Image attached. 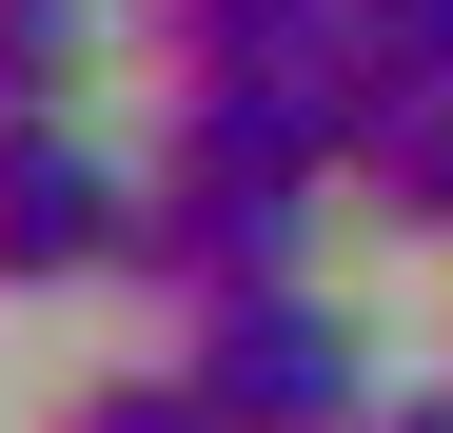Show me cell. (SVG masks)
Listing matches in <instances>:
<instances>
[{
	"label": "cell",
	"instance_id": "obj_1",
	"mask_svg": "<svg viewBox=\"0 0 453 433\" xmlns=\"http://www.w3.org/2000/svg\"><path fill=\"white\" fill-rule=\"evenodd\" d=\"M316 216H335V178L138 158V216H119V296H158V315H197V296H257V276H296V256H316Z\"/></svg>",
	"mask_w": 453,
	"mask_h": 433
},
{
	"label": "cell",
	"instance_id": "obj_2",
	"mask_svg": "<svg viewBox=\"0 0 453 433\" xmlns=\"http://www.w3.org/2000/svg\"><path fill=\"white\" fill-rule=\"evenodd\" d=\"M158 158L335 178V158H355V80H335V40H276V59H158Z\"/></svg>",
	"mask_w": 453,
	"mask_h": 433
},
{
	"label": "cell",
	"instance_id": "obj_3",
	"mask_svg": "<svg viewBox=\"0 0 453 433\" xmlns=\"http://www.w3.org/2000/svg\"><path fill=\"white\" fill-rule=\"evenodd\" d=\"M119 216H138V158L59 99V118H0V296H80L119 276Z\"/></svg>",
	"mask_w": 453,
	"mask_h": 433
},
{
	"label": "cell",
	"instance_id": "obj_4",
	"mask_svg": "<svg viewBox=\"0 0 453 433\" xmlns=\"http://www.w3.org/2000/svg\"><path fill=\"white\" fill-rule=\"evenodd\" d=\"M178 375H197V414H355V394H374L316 276H257V296H197V315H178Z\"/></svg>",
	"mask_w": 453,
	"mask_h": 433
},
{
	"label": "cell",
	"instance_id": "obj_5",
	"mask_svg": "<svg viewBox=\"0 0 453 433\" xmlns=\"http://www.w3.org/2000/svg\"><path fill=\"white\" fill-rule=\"evenodd\" d=\"M335 197L374 216V237L453 256V80H374V99H355V158H335Z\"/></svg>",
	"mask_w": 453,
	"mask_h": 433
},
{
	"label": "cell",
	"instance_id": "obj_6",
	"mask_svg": "<svg viewBox=\"0 0 453 433\" xmlns=\"http://www.w3.org/2000/svg\"><path fill=\"white\" fill-rule=\"evenodd\" d=\"M99 40H119L99 0H0V118H59V99L99 80Z\"/></svg>",
	"mask_w": 453,
	"mask_h": 433
},
{
	"label": "cell",
	"instance_id": "obj_7",
	"mask_svg": "<svg viewBox=\"0 0 453 433\" xmlns=\"http://www.w3.org/2000/svg\"><path fill=\"white\" fill-rule=\"evenodd\" d=\"M355 0H138V59H276V40H335Z\"/></svg>",
	"mask_w": 453,
	"mask_h": 433
}]
</instances>
